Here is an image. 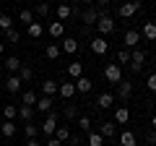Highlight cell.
I'll return each instance as SVG.
<instances>
[{"instance_id":"obj_1","label":"cell","mask_w":156,"mask_h":146,"mask_svg":"<svg viewBox=\"0 0 156 146\" xmlns=\"http://www.w3.org/2000/svg\"><path fill=\"white\" fill-rule=\"evenodd\" d=\"M104 78L109 81V84H120V81H122V68H120V63H109V65L104 68Z\"/></svg>"},{"instance_id":"obj_2","label":"cell","mask_w":156,"mask_h":146,"mask_svg":"<svg viewBox=\"0 0 156 146\" xmlns=\"http://www.w3.org/2000/svg\"><path fill=\"white\" fill-rule=\"evenodd\" d=\"M140 8H143V3H140V0H130V3H122L117 13H120L122 18H130V16H135V13H138Z\"/></svg>"},{"instance_id":"obj_3","label":"cell","mask_w":156,"mask_h":146,"mask_svg":"<svg viewBox=\"0 0 156 146\" xmlns=\"http://www.w3.org/2000/svg\"><path fill=\"white\" fill-rule=\"evenodd\" d=\"M96 29H99V34L101 37H109L112 31H115V21H112L107 13H101L99 16V21H96Z\"/></svg>"},{"instance_id":"obj_4","label":"cell","mask_w":156,"mask_h":146,"mask_svg":"<svg viewBox=\"0 0 156 146\" xmlns=\"http://www.w3.org/2000/svg\"><path fill=\"white\" fill-rule=\"evenodd\" d=\"M39 130H42L44 136H55V130H57V112H50V115H47V120L39 125Z\"/></svg>"},{"instance_id":"obj_5","label":"cell","mask_w":156,"mask_h":146,"mask_svg":"<svg viewBox=\"0 0 156 146\" xmlns=\"http://www.w3.org/2000/svg\"><path fill=\"white\" fill-rule=\"evenodd\" d=\"M143 63H146V52H143V50H138V47H135V50L130 52V68H133V71L138 73L140 68H143Z\"/></svg>"},{"instance_id":"obj_6","label":"cell","mask_w":156,"mask_h":146,"mask_svg":"<svg viewBox=\"0 0 156 146\" xmlns=\"http://www.w3.org/2000/svg\"><path fill=\"white\" fill-rule=\"evenodd\" d=\"M122 42H125V50H135V47H138V42H140V31H135V29H128Z\"/></svg>"},{"instance_id":"obj_7","label":"cell","mask_w":156,"mask_h":146,"mask_svg":"<svg viewBox=\"0 0 156 146\" xmlns=\"http://www.w3.org/2000/svg\"><path fill=\"white\" fill-rule=\"evenodd\" d=\"M107 50H109V42H107L104 37H94V39H91V52H96V55H104Z\"/></svg>"},{"instance_id":"obj_8","label":"cell","mask_w":156,"mask_h":146,"mask_svg":"<svg viewBox=\"0 0 156 146\" xmlns=\"http://www.w3.org/2000/svg\"><path fill=\"white\" fill-rule=\"evenodd\" d=\"M130 94H133V84H130V81H120V84H117V97L122 102H128Z\"/></svg>"},{"instance_id":"obj_9","label":"cell","mask_w":156,"mask_h":146,"mask_svg":"<svg viewBox=\"0 0 156 146\" xmlns=\"http://www.w3.org/2000/svg\"><path fill=\"white\" fill-rule=\"evenodd\" d=\"M91 86H94V81L86 78V76H81V78H76V94H89Z\"/></svg>"},{"instance_id":"obj_10","label":"cell","mask_w":156,"mask_h":146,"mask_svg":"<svg viewBox=\"0 0 156 146\" xmlns=\"http://www.w3.org/2000/svg\"><path fill=\"white\" fill-rule=\"evenodd\" d=\"M101 13H104L101 8H89L86 13H81V18L86 21V26H91V24H96V21H99V16H101Z\"/></svg>"},{"instance_id":"obj_11","label":"cell","mask_w":156,"mask_h":146,"mask_svg":"<svg viewBox=\"0 0 156 146\" xmlns=\"http://www.w3.org/2000/svg\"><path fill=\"white\" fill-rule=\"evenodd\" d=\"M60 52H65V55H76V52H78V39H73V37L62 39V45H60Z\"/></svg>"},{"instance_id":"obj_12","label":"cell","mask_w":156,"mask_h":146,"mask_svg":"<svg viewBox=\"0 0 156 146\" xmlns=\"http://www.w3.org/2000/svg\"><path fill=\"white\" fill-rule=\"evenodd\" d=\"M112 104H115V94H109V91L99 94V99H96V107H99V110H109Z\"/></svg>"},{"instance_id":"obj_13","label":"cell","mask_w":156,"mask_h":146,"mask_svg":"<svg viewBox=\"0 0 156 146\" xmlns=\"http://www.w3.org/2000/svg\"><path fill=\"white\" fill-rule=\"evenodd\" d=\"M140 37H146L148 42H156V21H146V24H143V31H140Z\"/></svg>"},{"instance_id":"obj_14","label":"cell","mask_w":156,"mask_h":146,"mask_svg":"<svg viewBox=\"0 0 156 146\" xmlns=\"http://www.w3.org/2000/svg\"><path fill=\"white\" fill-rule=\"evenodd\" d=\"M34 110L37 112H52V97H42V99H37V104H34Z\"/></svg>"},{"instance_id":"obj_15","label":"cell","mask_w":156,"mask_h":146,"mask_svg":"<svg viewBox=\"0 0 156 146\" xmlns=\"http://www.w3.org/2000/svg\"><path fill=\"white\" fill-rule=\"evenodd\" d=\"M21 84H23V81L18 78L16 73H13V76H8V78H5V89L11 91V94H16V91H21Z\"/></svg>"},{"instance_id":"obj_16","label":"cell","mask_w":156,"mask_h":146,"mask_svg":"<svg viewBox=\"0 0 156 146\" xmlns=\"http://www.w3.org/2000/svg\"><path fill=\"white\" fill-rule=\"evenodd\" d=\"M57 94H60L62 99H70V97L76 94V84H68V81L65 84H57Z\"/></svg>"},{"instance_id":"obj_17","label":"cell","mask_w":156,"mask_h":146,"mask_svg":"<svg viewBox=\"0 0 156 146\" xmlns=\"http://www.w3.org/2000/svg\"><path fill=\"white\" fill-rule=\"evenodd\" d=\"M115 123H120V125L130 123V110H128V107H117V110H115Z\"/></svg>"},{"instance_id":"obj_18","label":"cell","mask_w":156,"mask_h":146,"mask_svg":"<svg viewBox=\"0 0 156 146\" xmlns=\"http://www.w3.org/2000/svg\"><path fill=\"white\" fill-rule=\"evenodd\" d=\"M16 123H13V120H3V125H0V133L5 136V138H13V136H16Z\"/></svg>"},{"instance_id":"obj_19","label":"cell","mask_w":156,"mask_h":146,"mask_svg":"<svg viewBox=\"0 0 156 146\" xmlns=\"http://www.w3.org/2000/svg\"><path fill=\"white\" fill-rule=\"evenodd\" d=\"M34 112H37V110H34V107H29V104L18 107V118H21L23 123H31V120H34Z\"/></svg>"},{"instance_id":"obj_20","label":"cell","mask_w":156,"mask_h":146,"mask_svg":"<svg viewBox=\"0 0 156 146\" xmlns=\"http://www.w3.org/2000/svg\"><path fill=\"white\" fill-rule=\"evenodd\" d=\"M26 31H29V37H31V39H39V37L44 34V26H42L39 21H34V24H29V26H26Z\"/></svg>"},{"instance_id":"obj_21","label":"cell","mask_w":156,"mask_h":146,"mask_svg":"<svg viewBox=\"0 0 156 146\" xmlns=\"http://www.w3.org/2000/svg\"><path fill=\"white\" fill-rule=\"evenodd\" d=\"M47 31H50V37H55V39H57V37H62V34H65V24H62V21H52Z\"/></svg>"},{"instance_id":"obj_22","label":"cell","mask_w":156,"mask_h":146,"mask_svg":"<svg viewBox=\"0 0 156 146\" xmlns=\"http://www.w3.org/2000/svg\"><path fill=\"white\" fill-rule=\"evenodd\" d=\"M99 136H101V138H112V136H115V123H109V120L101 123L99 125Z\"/></svg>"},{"instance_id":"obj_23","label":"cell","mask_w":156,"mask_h":146,"mask_svg":"<svg viewBox=\"0 0 156 146\" xmlns=\"http://www.w3.org/2000/svg\"><path fill=\"white\" fill-rule=\"evenodd\" d=\"M68 76H70V78H81V76H83V65H81V63H70V65H68Z\"/></svg>"},{"instance_id":"obj_24","label":"cell","mask_w":156,"mask_h":146,"mask_svg":"<svg viewBox=\"0 0 156 146\" xmlns=\"http://www.w3.org/2000/svg\"><path fill=\"white\" fill-rule=\"evenodd\" d=\"M42 91H44V97H52V94H57V81L47 78L44 84H42Z\"/></svg>"},{"instance_id":"obj_25","label":"cell","mask_w":156,"mask_h":146,"mask_svg":"<svg viewBox=\"0 0 156 146\" xmlns=\"http://www.w3.org/2000/svg\"><path fill=\"white\" fill-rule=\"evenodd\" d=\"M3 118H5V120H16L18 118V107L16 104H5V107H3Z\"/></svg>"},{"instance_id":"obj_26","label":"cell","mask_w":156,"mask_h":146,"mask_svg":"<svg viewBox=\"0 0 156 146\" xmlns=\"http://www.w3.org/2000/svg\"><path fill=\"white\" fill-rule=\"evenodd\" d=\"M34 16H39V18H44V16H50V3H37V8H34Z\"/></svg>"},{"instance_id":"obj_27","label":"cell","mask_w":156,"mask_h":146,"mask_svg":"<svg viewBox=\"0 0 156 146\" xmlns=\"http://www.w3.org/2000/svg\"><path fill=\"white\" fill-rule=\"evenodd\" d=\"M5 68L11 73H18V68H21V60H18L16 55H11V57H5Z\"/></svg>"},{"instance_id":"obj_28","label":"cell","mask_w":156,"mask_h":146,"mask_svg":"<svg viewBox=\"0 0 156 146\" xmlns=\"http://www.w3.org/2000/svg\"><path fill=\"white\" fill-rule=\"evenodd\" d=\"M62 115H65V120H78L81 115H78V107L76 104H68L65 110H62Z\"/></svg>"},{"instance_id":"obj_29","label":"cell","mask_w":156,"mask_h":146,"mask_svg":"<svg viewBox=\"0 0 156 146\" xmlns=\"http://www.w3.org/2000/svg\"><path fill=\"white\" fill-rule=\"evenodd\" d=\"M16 76H18V78H21V81H31L34 71H31V68H29V65H21V68H18V73H16Z\"/></svg>"},{"instance_id":"obj_30","label":"cell","mask_w":156,"mask_h":146,"mask_svg":"<svg viewBox=\"0 0 156 146\" xmlns=\"http://www.w3.org/2000/svg\"><path fill=\"white\" fill-rule=\"evenodd\" d=\"M55 138H57V141H62V144H65V141L70 138V130H68L65 125H57V130H55Z\"/></svg>"},{"instance_id":"obj_31","label":"cell","mask_w":156,"mask_h":146,"mask_svg":"<svg viewBox=\"0 0 156 146\" xmlns=\"http://www.w3.org/2000/svg\"><path fill=\"white\" fill-rule=\"evenodd\" d=\"M57 18H60V21L70 18V5H68V3H60V5H57Z\"/></svg>"},{"instance_id":"obj_32","label":"cell","mask_w":156,"mask_h":146,"mask_svg":"<svg viewBox=\"0 0 156 146\" xmlns=\"http://www.w3.org/2000/svg\"><path fill=\"white\" fill-rule=\"evenodd\" d=\"M120 144L122 146H135V136L130 130H125V133H120Z\"/></svg>"},{"instance_id":"obj_33","label":"cell","mask_w":156,"mask_h":146,"mask_svg":"<svg viewBox=\"0 0 156 146\" xmlns=\"http://www.w3.org/2000/svg\"><path fill=\"white\" fill-rule=\"evenodd\" d=\"M0 29H3V31H8V29H13V18L8 16V13H0Z\"/></svg>"},{"instance_id":"obj_34","label":"cell","mask_w":156,"mask_h":146,"mask_svg":"<svg viewBox=\"0 0 156 146\" xmlns=\"http://www.w3.org/2000/svg\"><path fill=\"white\" fill-rule=\"evenodd\" d=\"M44 55L50 57V60H57V57H60V47H57V45H47Z\"/></svg>"},{"instance_id":"obj_35","label":"cell","mask_w":156,"mask_h":146,"mask_svg":"<svg viewBox=\"0 0 156 146\" xmlns=\"http://www.w3.org/2000/svg\"><path fill=\"white\" fill-rule=\"evenodd\" d=\"M18 21H23L29 26V24H34V11H26V8H23L21 13H18Z\"/></svg>"},{"instance_id":"obj_36","label":"cell","mask_w":156,"mask_h":146,"mask_svg":"<svg viewBox=\"0 0 156 146\" xmlns=\"http://www.w3.org/2000/svg\"><path fill=\"white\" fill-rule=\"evenodd\" d=\"M78 125H81V130H86V133H91V118H86V115H81V118L76 120Z\"/></svg>"},{"instance_id":"obj_37","label":"cell","mask_w":156,"mask_h":146,"mask_svg":"<svg viewBox=\"0 0 156 146\" xmlns=\"http://www.w3.org/2000/svg\"><path fill=\"white\" fill-rule=\"evenodd\" d=\"M23 130H26V138H37V136H39V128L34 123H26V125H23Z\"/></svg>"},{"instance_id":"obj_38","label":"cell","mask_w":156,"mask_h":146,"mask_svg":"<svg viewBox=\"0 0 156 146\" xmlns=\"http://www.w3.org/2000/svg\"><path fill=\"white\" fill-rule=\"evenodd\" d=\"M23 104H29V107H34L37 104V94H34V91H23Z\"/></svg>"},{"instance_id":"obj_39","label":"cell","mask_w":156,"mask_h":146,"mask_svg":"<svg viewBox=\"0 0 156 146\" xmlns=\"http://www.w3.org/2000/svg\"><path fill=\"white\" fill-rule=\"evenodd\" d=\"M89 146H104V138L99 133H89Z\"/></svg>"},{"instance_id":"obj_40","label":"cell","mask_w":156,"mask_h":146,"mask_svg":"<svg viewBox=\"0 0 156 146\" xmlns=\"http://www.w3.org/2000/svg\"><path fill=\"white\" fill-rule=\"evenodd\" d=\"M117 63H130V50H120L117 52Z\"/></svg>"},{"instance_id":"obj_41","label":"cell","mask_w":156,"mask_h":146,"mask_svg":"<svg viewBox=\"0 0 156 146\" xmlns=\"http://www.w3.org/2000/svg\"><path fill=\"white\" fill-rule=\"evenodd\" d=\"M5 37H8V42H18V39H21V34H18L16 29H8V31H5Z\"/></svg>"},{"instance_id":"obj_42","label":"cell","mask_w":156,"mask_h":146,"mask_svg":"<svg viewBox=\"0 0 156 146\" xmlns=\"http://www.w3.org/2000/svg\"><path fill=\"white\" fill-rule=\"evenodd\" d=\"M146 86H148L151 91H156V73H151V76H148V84H146Z\"/></svg>"},{"instance_id":"obj_43","label":"cell","mask_w":156,"mask_h":146,"mask_svg":"<svg viewBox=\"0 0 156 146\" xmlns=\"http://www.w3.org/2000/svg\"><path fill=\"white\" fill-rule=\"evenodd\" d=\"M47 146H62V141H57L55 136H50V138H47Z\"/></svg>"},{"instance_id":"obj_44","label":"cell","mask_w":156,"mask_h":146,"mask_svg":"<svg viewBox=\"0 0 156 146\" xmlns=\"http://www.w3.org/2000/svg\"><path fill=\"white\" fill-rule=\"evenodd\" d=\"M148 146H156V130H148Z\"/></svg>"},{"instance_id":"obj_45","label":"cell","mask_w":156,"mask_h":146,"mask_svg":"<svg viewBox=\"0 0 156 146\" xmlns=\"http://www.w3.org/2000/svg\"><path fill=\"white\" fill-rule=\"evenodd\" d=\"M68 141H70L73 146H81V138H78V136H70V138H68Z\"/></svg>"},{"instance_id":"obj_46","label":"cell","mask_w":156,"mask_h":146,"mask_svg":"<svg viewBox=\"0 0 156 146\" xmlns=\"http://www.w3.org/2000/svg\"><path fill=\"white\" fill-rule=\"evenodd\" d=\"M26 146H42V144H39L37 138H29V141H26Z\"/></svg>"},{"instance_id":"obj_47","label":"cell","mask_w":156,"mask_h":146,"mask_svg":"<svg viewBox=\"0 0 156 146\" xmlns=\"http://www.w3.org/2000/svg\"><path fill=\"white\" fill-rule=\"evenodd\" d=\"M151 128L156 130V115H154V118H151Z\"/></svg>"},{"instance_id":"obj_48","label":"cell","mask_w":156,"mask_h":146,"mask_svg":"<svg viewBox=\"0 0 156 146\" xmlns=\"http://www.w3.org/2000/svg\"><path fill=\"white\" fill-rule=\"evenodd\" d=\"M94 3H99V5H107V3H109V0H94Z\"/></svg>"},{"instance_id":"obj_49","label":"cell","mask_w":156,"mask_h":146,"mask_svg":"<svg viewBox=\"0 0 156 146\" xmlns=\"http://www.w3.org/2000/svg\"><path fill=\"white\" fill-rule=\"evenodd\" d=\"M3 52H5V45H3V42H0V55H3Z\"/></svg>"},{"instance_id":"obj_50","label":"cell","mask_w":156,"mask_h":146,"mask_svg":"<svg viewBox=\"0 0 156 146\" xmlns=\"http://www.w3.org/2000/svg\"><path fill=\"white\" fill-rule=\"evenodd\" d=\"M81 3H94V0H81Z\"/></svg>"},{"instance_id":"obj_51","label":"cell","mask_w":156,"mask_h":146,"mask_svg":"<svg viewBox=\"0 0 156 146\" xmlns=\"http://www.w3.org/2000/svg\"><path fill=\"white\" fill-rule=\"evenodd\" d=\"M60 3H65V0H60Z\"/></svg>"}]
</instances>
